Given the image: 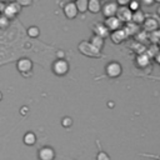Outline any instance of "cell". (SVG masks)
Listing matches in <instances>:
<instances>
[{
  "instance_id": "6da1fadb",
  "label": "cell",
  "mask_w": 160,
  "mask_h": 160,
  "mask_svg": "<svg viewBox=\"0 0 160 160\" xmlns=\"http://www.w3.org/2000/svg\"><path fill=\"white\" fill-rule=\"evenodd\" d=\"M79 51L84 54L85 56H91V58H99L100 56V50L96 49L90 41H81L79 44Z\"/></svg>"
},
{
  "instance_id": "7a4b0ae2",
  "label": "cell",
  "mask_w": 160,
  "mask_h": 160,
  "mask_svg": "<svg viewBox=\"0 0 160 160\" xmlns=\"http://www.w3.org/2000/svg\"><path fill=\"white\" fill-rule=\"evenodd\" d=\"M21 8H22V6H20L16 1L6 2V4H5V8H4V10H2V14H4L6 18H9V19L11 20V19L16 18V16L20 14Z\"/></svg>"
},
{
  "instance_id": "3957f363",
  "label": "cell",
  "mask_w": 160,
  "mask_h": 160,
  "mask_svg": "<svg viewBox=\"0 0 160 160\" xmlns=\"http://www.w3.org/2000/svg\"><path fill=\"white\" fill-rule=\"evenodd\" d=\"M52 71L58 76H64L69 71V64L65 59H58L52 64Z\"/></svg>"
},
{
  "instance_id": "277c9868",
  "label": "cell",
  "mask_w": 160,
  "mask_h": 160,
  "mask_svg": "<svg viewBox=\"0 0 160 160\" xmlns=\"http://www.w3.org/2000/svg\"><path fill=\"white\" fill-rule=\"evenodd\" d=\"M105 72H106V75H108L109 78H111V79L119 78V76L121 75V72H122V66H121L120 62H118V61H111V62H109V64L106 65Z\"/></svg>"
},
{
  "instance_id": "5b68a950",
  "label": "cell",
  "mask_w": 160,
  "mask_h": 160,
  "mask_svg": "<svg viewBox=\"0 0 160 160\" xmlns=\"http://www.w3.org/2000/svg\"><path fill=\"white\" fill-rule=\"evenodd\" d=\"M119 9V4L116 1H108L102 5L101 9V14L104 15V18H110V16H115Z\"/></svg>"
},
{
  "instance_id": "8992f818",
  "label": "cell",
  "mask_w": 160,
  "mask_h": 160,
  "mask_svg": "<svg viewBox=\"0 0 160 160\" xmlns=\"http://www.w3.org/2000/svg\"><path fill=\"white\" fill-rule=\"evenodd\" d=\"M132 10L129 8V6H119L118 9V12H116V16L122 21V22H130L132 21Z\"/></svg>"
},
{
  "instance_id": "52a82bcc",
  "label": "cell",
  "mask_w": 160,
  "mask_h": 160,
  "mask_svg": "<svg viewBox=\"0 0 160 160\" xmlns=\"http://www.w3.org/2000/svg\"><path fill=\"white\" fill-rule=\"evenodd\" d=\"M64 14H65V16L68 18V19H70V20H72V19H75L76 16H78V14H79V10H78V8H76V4L74 2V1H69V2H66L65 5H64Z\"/></svg>"
},
{
  "instance_id": "ba28073f",
  "label": "cell",
  "mask_w": 160,
  "mask_h": 160,
  "mask_svg": "<svg viewBox=\"0 0 160 160\" xmlns=\"http://www.w3.org/2000/svg\"><path fill=\"white\" fill-rule=\"evenodd\" d=\"M106 28L110 30V31H115V30H119L122 28V21L115 15V16H110V18H106L105 19V22Z\"/></svg>"
},
{
  "instance_id": "9c48e42d",
  "label": "cell",
  "mask_w": 160,
  "mask_h": 160,
  "mask_svg": "<svg viewBox=\"0 0 160 160\" xmlns=\"http://www.w3.org/2000/svg\"><path fill=\"white\" fill-rule=\"evenodd\" d=\"M16 68L22 74H26V72H30V70L32 69V61L28 58H22V59H19L18 62H16Z\"/></svg>"
},
{
  "instance_id": "30bf717a",
  "label": "cell",
  "mask_w": 160,
  "mask_h": 160,
  "mask_svg": "<svg viewBox=\"0 0 160 160\" xmlns=\"http://www.w3.org/2000/svg\"><path fill=\"white\" fill-rule=\"evenodd\" d=\"M126 38H128V34H126V31H125L124 28L110 32V39H111V41H112L114 44H120V42H122Z\"/></svg>"
},
{
  "instance_id": "8fae6325",
  "label": "cell",
  "mask_w": 160,
  "mask_h": 160,
  "mask_svg": "<svg viewBox=\"0 0 160 160\" xmlns=\"http://www.w3.org/2000/svg\"><path fill=\"white\" fill-rule=\"evenodd\" d=\"M55 151L51 146H44L39 150V159L40 160H54Z\"/></svg>"
},
{
  "instance_id": "7c38bea8",
  "label": "cell",
  "mask_w": 160,
  "mask_h": 160,
  "mask_svg": "<svg viewBox=\"0 0 160 160\" xmlns=\"http://www.w3.org/2000/svg\"><path fill=\"white\" fill-rule=\"evenodd\" d=\"M92 31H94L95 35H99V36H101V38H104V39L108 38V36H110V30L106 28L105 24L96 22V24L92 26Z\"/></svg>"
},
{
  "instance_id": "4fadbf2b",
  "label": "cell",
  "mask_w": 160,
  "mask_h": 160,
  "mask_svg": "<svg viewBox=\"0 0 160 160\" xmlns=\"http://www.w3.org/2000/svg\"><path fill=\"white\" fill-rule=\"evenodd\" d=\"M142 26H144V30H145V31H149V32L155 31V30H159V29H158V28H159V24H158V21H156L155 19H152V18L146 19V20L144 21Z\"/></svg>"
},
{
  "instance_id": "5bb4252c",
  "label": "cell",
  "mask_w": 160,
  "mask_h": 160,
  "mask_svg": "<svg viewBox=\"0 0 160 160\" xmlns=\"http://www.w3.org/2000/svg\"><path fill=\"white\" fill-rule=\"evenodd\" d=\"M101 0H89V11L91 14H98L101 11L102 6H101Z\"/></svg>"
},
{
  "instance_id": "9a60e30c",
  "label": "cell",
  "mask_w": 160,
  "mask_h": 160,
  "mask_svg": "<svg viewBox=\"0 0 160 160\" xmlns=\"http://www.w3.org/2000/svg\"><path fill=\"white\" fill-rule=\"evenodd\" d=\"M22 141H24L25 145L32 146V145H35V142H36V135H35L32 131H28V132L24 135Z\"/></svg>"
},
{
  "instance_id": "2e32d148",
  "label": "cell",
  "mask_w": 160,
  "mask_h": 160,
  "mask_svg": "<svg viewBox=\"0 0 160 160\" xmlns=\"http://www.w3.org/2000/svg\"><path fill=\"white\" fill-rule=\"evenodd\" d=\"M145 20H146V18H145V14H144L142 10H136V11L132 12V21L135 24H138V25L144 24Z\"/></svg>"
},
{
  "instance_id": "e0dca14e",
  "label": "cell",
  "mask_w": 160,
  "mask_h": 160,
  "mask_svg": "<svg viewBox=\"0 0 160 160\" xmlns=\"http://www.w3.org/2000/svg\"><path fill=\"white\" fill-rule=\"evenodd\" d=\"M124 29H125L128 36H130V35H135V34L138 32V30H139V25L135 24L134 21H130V22H126V24H125Z\"/></svg>"
},
{
  "instance_id": "ac0fdd59",
  "label": "cell",
  "mask_w": 160,
  "mask_h": 160,
  "mask_svg": "<svg viewBox=\"0 0 160 160\" xmlns=\"http://www.w3.org/2000/svg\"><path fill=\"white\" fill-rule=\"evenodd\" d=\"M104 38H101V36H99V35H92L91 36V39H90V42L96 48V49H99V50H101L102 49V46H104Z\"/></svg>"
},
{
  "instance_id": "d6986e66",
  "label": "cell",
  "mask_w": 160,
  "mask_h": 160,
  "mask_svg": "<svg viewBox=\"0 0 160 160\" xmlns=\"http://www.w3.org/2000/svg\"><path fill=\"white\" fill-rule=\"evenodd\" d=\"M75 4H76L79 12L89 11V0H78V1H75Z\"/></svg>"
},
{
  "instance_id": "ffe728a7",
  "label": "cell",
  "mask_w": 160,
  "mask_h": 160,
  "mask_svg": "<svg viewBox=\"0 0 160 160\" xmlns=\"http://www.w3.org/2000/svg\"><path fill=\"white\" fill-rule=\"evenodd\" d=\"M149 60H150L149 55L141 54V55H139V56L136 58V64H138L140 68H144V66H146V65L149 64Z\"/></svg>"
},
{
  "instance_id": "44dd1931",
  "label": "cell",
  "mask_w": 160,
  "mask_h": 160,
  "mask_svg": "<svg viewBox=\"0 0 160 160\" xmlns=\"http://www.w3.org/2000/svg\"><path fill=\"white\" fill-rule=\"evenodd\" d=\"M28 35L30 38L35 39V38H38L40 35V29L38 26H35V25L34 26H30V28H28Z\"/></svg>"
},
{
  "instance_id": "7402d4cb",
  "label": "cell",
  "mask_w": 160,
  "mask_h": 160,
  "mask_svg": "<svg viewBox=\"0 0 160 160\" xmlns=\"http://www.w3.org/2000/svg\"><path fill=\"white\" fill-rule=\"evenodd\" d=\"M10 25V19L6 18L4 14H1L0 16V29H6Z\"/></svg>"
},
{
  "instance_id": "603a6c76",
  "label": "cell",
  "mask_w": 160,
  "mask_h": 160,
  "mask_svg": "<svg viewBox=\"0 0 160 160\" xmlns=\"http://www.w3.org/2000/svg\"><path fill=\"white\" fill-rule=\"evenodd\" d=\"M140 4H141V1H139V0H131L128 6H129L132 11H136V10H140Z\"/></svg>"
},
{
  "instance_id": "cb8c5ba5",
  "label": "cell",
  "mask_w": 160,
  "mask_h": 160,
  "mask_svg": "<svg viewBox=\"0 0 160 160\" xmlns=\"http://www.w3.org/2000/svg\"><path fill=\"white\" fill-rule=\"evenodd\" d=\"M61 124H62V126H64V128H70V126H71V124H72V119H71V118H69V116H65V118L61 120Z\"/></svg>"
},
{
  "instance_id": "d4e9b609",
  "label": "cell",
  "mask_w": 160,
  "mask_h": 160,
  "mask_svg": "<svg viewBox=\"0 0 160 160\" xmlns=\"http://www.w3.org/2000/svg\"><path fill=\"white\" fill-rule=\"evenodd\" d=\"M96 160H110V156L105 151H100L96 155Z\"/></svg>"
},
{
  "instance_id": "484cf974",
  "label": "cell",
  "mask_w": 160,
  "mask_h": 160,
  "mask_svg": "<svg viewBox=\"0 0 160 160\" xmlns=\"http://www.w3.org/2000/svg\"><path fill=\"white\" fill-rule=\"evenodd\" d=\"M20 6H22V8H28V6H30L31 4H32V0H15Z\"/></svg>"
},
{
  "instance_id": "4316f807",
  "label": "cell",
  "mask_w": 160,
  "mask_h": 160,
  "mask_svg": "<svg viewBox=\"0 0 160 160\" xmlns=\"http://www.w3.org/2000/svg\"><path fill=\"white\" fill-rule=\"evenodd\" d=\"M141 4L144 6H152L155 4V0H141Z\"/></svg>"
},
{
  "instance_id": "83f0119b",
  "label": "cell",
  "mask_w": 160,
  "mask_h": 160,
  "mask_svg": "<svg viewBox=\"0 0 160 160\" xmlns=\"http://www.w3.org/2000/svg\"><path fill=\"white\" fill-rule=\"evenodd\" d=\"M131 0H116V2L119 4V6H128L130 4Z\"/></svg>"
},
{
  "instance_id": "f1b7e54d",
  "label": "cell",
  "mask_w": 160,
  "mask_h": 160,
  "mask_svg": "<svg viewBox=\"0 0 160 160\" xmlns=\"http://www.w3.org/2000/svg\"><path fill=\"white\" fill-rule=\"evenodd\" d=\"M155 60H156V62H158V64H160V51L155 55Z\"/></svg>"
},
{
  "instance_id": "f546056e",
  "label": "cell",
  "mask_w": 160,
  "mask_h": 160,
  "mask_svg": "<svg viewBox=\"0 0 160 160\" xmlns=\"http://www.w3.org/2000/svg\"><path fill=\"white\" fill-rule=\"evenodd\" d=\"M4 8H5V4L2 2V1H0V11L2 12V10H4Z\"/></svg>"
},
{
  "instance_id": "4dcf8cb0",
  "label": "cell",
  "mask_w": 160,
  "mask_h": 160,
  "mask_svg": "<svg viewBox=\"0 0 160 160\" xmlns=\"http://www.w3.org/2000/svg\"><path fill=\"white\" fill-rule=\"evenodd\" d=\"M58 56H59V59H62V56H64V52H62V51H59V52H58Z\"/></svg>"
},
{
  "instance_id": "1f68e13d",
  "label": "cell",
  "mask_w": 160,
  "mask_h": 160,
  "mask_svg": "<svg viewBox=\"0 0 160 160\" xmlns=\"http://www.w3.org/2000/svg\"><path fill=\"white\" fill-rule=\"evenodd\" d=\"M156 12H158V15H160V6L158 8V10H156Z\"/></svg>"
},
{
  "instance_id": "d6a6232c",
  "label": "cell",
  "mask_w": 160,
  "mask_h": 160,
  "mask_svg": "<svg viewBox=\"0 0 160 160\" xmlns=\"http://www.w3.org/2000/svg\"><path fill=\"white\" fill-rule=\"evenodd\" d=\"M1 99H2V94L0 92V101H1Z\"/></svg>"
},
{
  "instance_id": "836d02e7",
  "label": "cell",
  "mask_w": 160,
  "mask_h": 160,
  "mask_svg": "<svg viewBox=\"0 0 160 160\" xmlns=\"http://www.w3.org/2000/svg\"><path fill=\"white\" fill-rule=\"evenodd\" d=\"M0 1H2V2H6V0H0Z\"/></svg>"
},
{
  "instance_id": "e575fe53",
  "label": "cell",
  "mask_w": 160,
  "mask_h": 160,
  "mask_svg": "<svg viewBox=\"0 0 160 160\" xmlns=\"http://www.w3.org/2000/svg\"><path fill=\"white\" fill-rule=\"evenodd\" d=\"M155 2H160V0H155Z\"/></svg>"
},
{
  "instance_id": "d590c367",
  "label": "cell",
  "mask_w": 160,
  "mask_h": 160,
  "mask_svg": "<svg viewBox=\"0 0 160 160\" xmlns=\"http://www.w3.org/2000/svg\"><path fill=\"white\" fill-rule=\"evenodd\" d=\"M70 1H74V2H75V1H78V0H70Z\"/></svg>"
},
{
  "instance_id": "8d00e7d4",
  "label": "cell",
  "mask_w": 160,
  "mask_h": 160,
  "mask_svg": "<svg viewBox=\"0 0 160 160\" xmlns=\"http://www.w3.org/2000/svg\"><path fill=\"white\" fill-rule=\"evenodd\" d=\"M159 48H160V41H159Z\"/></svg>"
},
{
  "instance_id": "74e56055",
  "label": "cell",
  "mask_w": 160,
  "mask_h": 160,
  "mask_svg": "<svg viewBox=\"0 0 160 160\" xmlns=\"http://www.w3.org/2000/svg\"><path fill=\"white\" fill-rule=\"evenodd\" d=\"M1 14H2V12H0V16H1Z\"/></svg>"
},
{
  "instance_id": "f35d334b",
  "label": "cell",
  "mask_w": 160,
  "mask_h": 160,
  "mask_svg": "<svg viewBox=\"0 0 160 160\" xmlns=\"http://www.w3.org/2000/svg\"><path fill=\"white\" fill-rule=\"evenodd\" d=\"M159 32H160V30H159Z\"/></svg>"
}]
</instances>
